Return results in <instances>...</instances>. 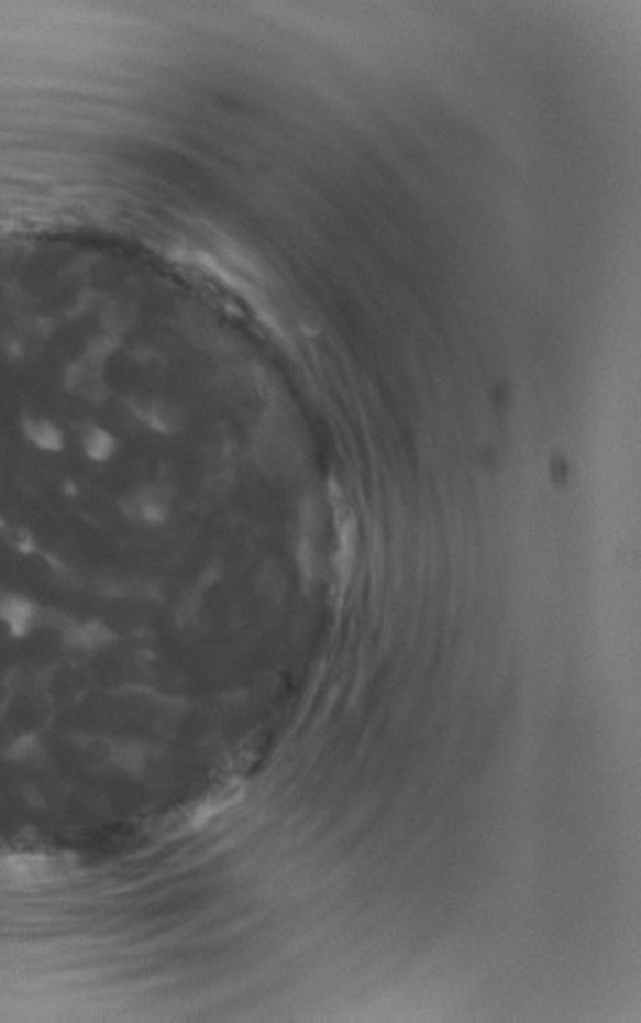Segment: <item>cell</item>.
<instances>
[{"label":"cell","instance_id":"2","mask_svg":"<svg viewBox=\"0 0 641 1023\" xmlns=\"http://www.w3.org/2000/svg\"><path fill=\"white\" fill-rule=\"evenodd\" d=\"M16 427H19L21 437L25 439L26 446L37 449L40 453L57 455L66 451V429L59 425V420L53 419L47 413H41L35 408H23L19 413Z\"/></svg>","mask_w":641,"mask_h":1023},{"label":"cell","instance_id":"5","mask_svg":"<svg viewBox=\"0 0 641 1023\" xmlns=\"http://www.w3.org/2000/svg\"><path fill=\"white\" fill-rule=\"evenodd\" d=\"M37 607L21 595H7L0 600V624L7 626L14 638H23L33 630Z\"/></svg>","mask_w":641,"mask_h":1023},{"label":"cell","instance_id":"3","mask_svg":"<svg viewBox=\"0 0 641 1023\" xmlns=\"http://www.w3.org/2000/svg\"><path fill=\"white\" fill-rule=\"evenodd\" d=\"M120 508L131 520L161 525L169 516V498L161 486H141L124 494V498L120 499Z\"/></svg>","mask_w":641,"mask_h":1023},{"label":"cell","instance_id":"6","mask_svg":"<svg viewBox=\"0 0 641 1023\" xmlns=\"http://www.w3.org/2000/svg\"><path fill=\"white\" fill-rule=\"evenodd\" d=\"M71 640H74V644H79V646H102V644L112 640V631L106 630L104 626H100V624H86V626H79L78 630L74 631Z\"/></svg>","mask_w":641,"mask_h":1023},{"label":"cell","instance_id":"4","mask_svg":"<svg viewBox=\"0 0 641 1023\" xmlns=\"http://www.w3.org/2000/svg\"><path fill=\"white\" fill-rule=\"evenodd\" d=\"M78 441L86 460L93 463H108L119 453V437L104 425L93 420L79 427Z\"/></svg>","mask_w":641,"mask_h":1023},{"label":"cell","instance_id":"1","mask_svg":"<svg viewBox=\"0 0 641 1023\" xmlns=\"http://www.w3.org/2000/svg\"><path fill=\"white\" fill-rule=\"evenodd\" d=\"M59 864L43 853L0 855V886H37L57 878Z\"/></svg>","mask_w":641,"mask_h":1023}]
</instances>
